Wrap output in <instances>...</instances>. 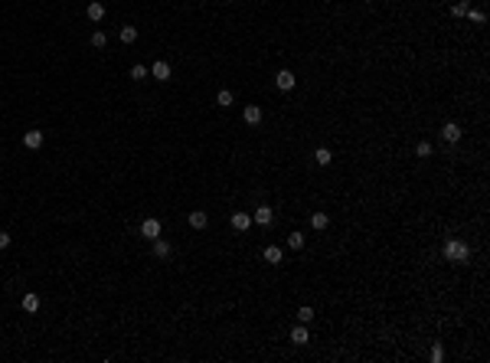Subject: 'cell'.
Masks as SVG:
<instances>
[{"label":"cell","mask_w":490,"mask_h":363,"mask_svg":"<svg viewBox=\"0 0 490 363\" xmlns=\"http://www.w3.org/2000/svg\"><path fill=\"white\" fill-rule=\"evenodd\" d=\"M441 255H444V262H458V265H464V262L471 259V245L461 242V239H448L444 249H441Z\"/></svg>","instance_id":"cell-1"},{"label":"cell","mask_w":490,"mask_h":363,"mask_svg":"<svg viewBox=\"0 0 490 363\" xmlns=\"http://www.w3.org/2000/svg\"><path fill=\"white\" fill-rule=\"evenodd\" d=\"M140 236L147 239V242H154V239L160 236V219H157V216H147V219L140 222Z\"/></svg>","instance_id":"cell-2"},{"label":"cell","mask_w":490,"mask_h":363,"mask_svg":"<svg viewBox=\"0 0 490 363\" xmlns=\"http://www.w3.org/2000/svg\"><path fill=\"white\" fill-rule=\"evenodd\" d=\"M252 222H258V226H272L275 222V210L272 206H258L255 213H252Z\"/></svg>","instance_id":"cell-3"},{"label":"cell","mask_w":490,"mask_h":363,"mask_svg":"<svg viewBox=\"0 0 490 363\" xmlns=\"http://www.w3.org/2000/svg\"><path fill=\"white\" fill-rule=\"evenodd\" d=\"M294 72H288V69H281L278 72V75H275V85H278L281 88V92H291V88H294Z\"/></svg>","instance_id":"cell-4"},{"label":"cell","mask_w":490,"mask_h":363,"mask_svg":"<svg viewBox=\"0 0 490 363\" xmlns=\"http://www.w3.org/2000/svg\"><path fill=\"white\" fill-rule=\"evenodd\" d=\"M170 63H163V59H157V63L154 66H150V75H154V79L157 82H167V79H170Z\"/></svg>","instance_id":"cell-5"},{"label":"cell","mask_w":490,"mask_h":363,"mask_svg":"<svg viewBox=\"0 0 490 363\" xmlns=\"http://www.w3.org/2000/svg\"><path fill=\"white\" fill-rule=\"evenodd\" d=\"M23 147L26 150H39V147H43V131H36V128L26 131V135H23Z\"/></svg>","instance_id":"cell-6"},{"label":"cell","mask_w":490,"mask_h":363,"mask_svg":"<svg viewBox=\"0 0 490 363\" xmlns=\"http://www.w3.org/2000/svg\"><path fill=\"white\" fill-rule=\"evenodd\" d=\"M441 138H444V141H451V144H458V141H461V125H454V121H444Z\"/></svg>","instance_id":"cell-7"},{"label":"cell","mask_w":490,"mask_h":363,"mask_svg":"<svg viewBox=\"0 0 490 363\" xmlns=\"http://www.w3.org/2000/svg\"><path fill=\"white\" fill-rule=\"evenodd\" d=\"M262 259L268 262V265H281V259H284V252H281V245H268L262 252Z\"/></svg>","instance_id":"cell-8"},{"label":"cell","mask_w":490,"mask_h":363,"mask_svg":"<svg viewBox=\"0 0 490 363\" xmlns=\"http://www.w3.org/2000/svg\"><path fill=\"white\" fill-rule=\"evenodd\" d=\"M85 13H88V20H92V23H98V20H105V3H101V0H92Z\"/></svg>","instance_id":"cell-9"},{"label":"cell","mask_w":490,"mask_h":363,"mask_svg":"<svg viewBox=\"0 0 490 363\" xmlns=\"http://www.w3.org/2000/svg\"><path fill=\"white\" fill-rule=\"evenodd\" d=\"M150 249H154V259H167V255H170V242H167V239H160V236L150 242Z\"/></svg>","instance_id":"cell-10"},{"label":"cell","mask_w":490,"mask_h":363,"mask_svg":"<svg viewBox=\"0 0 490 363\" xmlns=\"http://www.w3.org/2000/svg\"><path fill=\"white\" fill-rule=\"evenodd\" d=\"M307 340H311V334H307V324H301V327H294V331H291V344H294V347H304Z\"/></svg>","instance_id":"cell-11"},{"label":"cell","mask_w":490,"mask_h":363,"mask_svg":"<svg viewBox=\"0 0 490 363\" xmlns=\"http://www.w3.org/2000/svg\"><path fill=\"white\" fill-rule=\"evenodd\" d=\"M249 226H252V216H249V213H239V210H235V213H232V229L245 232Z\"/></svg>","instance_id":"cell-12"},{"label":"cell","mask_w":490,"mask_h":363,"mask_svg":"<svg viewBox=\"0 0 490 363\" xmlns=\"http://www.w3.org/2000/svg\"><path fill=\"white\" fill-rule=\"evenodd\" d=\"M190 226L193 229H206L210 226V216L203 213V210H193V213H190Z\"/></svg>","instance_id":"cell-13"},{"label":"cell","mask_w":490,"mask_h":363,"mask_svg":"<svg viewBox=\"0 0 490 363\" xmlns=\"http://www.w3.org/2000/svg\"><path fill=\"white\" fill-rule=\"evenodd\" d=\"M242 118H245V125H258V121H262V108H258V105H249V108L242 111Z\"/></svg>","instance_id":"cell-14"},{"label":"cell","mask_w":490,"mask_h":363,"mask_svg":"<svg viewBox=\"0 0 490 363\" xmlns=\"http://www.w3.org/2000/svg\"><path fill=\"white\" fill-rule=\"evenodd\" d=\"M23 311H26V314H36V311H39V294H23Z\"/></svg>","instance_id":"cell-15"},{"label":"cell","mask_w":490,"mask_h":363,"mask_svg":"<svg viewBox=\"0 0 490 363\" xmlns=\"http://www.w3.org/2000/svg\"><path fill=\"white\" fill-rule=\"evenodd\" d=\"M311 226H314V229L320 232V229H327V226H330V216H327V213H320V210H317V213H311Z\"/></svg>","instance_id":"cell-16"},{"label":"cell","mask_w":490,"mask_h":363,"mask_svg":"<svg viewBox=\"0 0 490 363\" xmlns=\"http://www.w3.org/2000/svg\"><path fill=\"white\" fill-rule=\"evenodd\" d=\"M232 102H235V95L229 92V88H222V92L216 95V105H219V108H229V105H232Z\"/></svg>","instance_id":"cell-17"},{"label":"cell","mask_w":490,"mask_h":363,"mask_svg":"<svg viewBox=\"0 0 490 363\" xmlns=\"http://www.w3.org/2000/svg\"><path fill=\"white\" fill-rule=\"evenodd\" d=\"M314 160H317L320 167H327V164H330V160H334V154H330V150H327V147H317V150H314Z\"/></svg>","instance_id":"cell-18"},{"label":"cell","mask_w":490,"mask_h":363,"mask_svg":"<svg viewBox=\"0 0 490 363\" xmlns=\"http://www.w3.org/2000/svg\"><path fill=\"white\" fill-rule=\"evenodd\" d=\"M118 36H121V43H134V40H138V26H121Z\"/></svg>","instance_id":"cell-19"},{"label":"cell","mask_w":490,"mask_h":363,"mask_svg":"<svg viewBox=\"0 0 490 363\" xmlns=\"http://www.w3.org/2000/svg\"><path fill=\"white\" fill-rule=\"evenodd\" d=\"M92 46H95V49L108 46V33H105V30H95V33H92Z\"/></svg>","instance_id":"cell-20"},{"label":"cell","mask_w":490,"mask_h":363,"mask_svg":"<svg viewBox=\"0 0 490 363\" xmlns=\"http://www.w3.org/2000/svg\"><path fill=\"white\" fill-rule=\"evenodd\" d=\"M147 72H150L147 66H140V63H138V66H131V79H134V82H140V79H147Z\"/></svg>","instance_id":"cell-21"},{"label":"cell","mask_w":490,"mask_h":363,"mask_svg":"<svg viewBox=\"0 0 490 363\" xmlns=\"http://www.w3.org/2000/svg\"><path fill=\"white\" fill-rule=\"evenodd\" d=\"M297 321H301V324H311L314 321V308H311V304H304V308L297 311Z\"/></svg>","instance_id":"cell-22"},{"label":"cell","mask_w":490,"mask_h":363,"mask_svg":"<svg viewBox=\"0 0 490 363\" xmlns=\"http://www.w3.org/2000/svg\"><path fill=\"white\" fill-rule=\"evenodd\" d=\"M415 154H419V157H431V144H428V141H419Z\"/></svg>","instance_id":"cell-23"},{"label":"cell","mask_w":490,"mask_h":363,"mask_svg":"<svg viewBox=\"0 0 490 363\" xmlns=\"http://www.w3.org/2000/svg\"><path fill=\"white\" fill-rule=\"evenodd\" d=\"M467 10H471V7H467L464 0H458V3H451V13H454V16H464Z\"/></svg>","instance_id":"cell-24"},{"label":"cell","mask_w":490,"mask_h":363,"mask_svg":"<svg viewBox=\"0 0 490 363\" xmlns=\"http://www.w3.org/2000/svg\"><path fill=\"white\" fill-rule=\"evenodd\" d=\"M288 245H291V249H301V245H304V236H301V232H291V236H288Z\"/></svg>","instance_id":"cell-25"},{"label":"cell","mask_w":490,"mask_h":363,"mask_svg":"<svg viewBox=\"0 0 490 363\" xmlns=\"http://www.w3.org/2000/svg\"><path fill=\"white\" fill-rule=\"evenodd\" d=\"M464 16H471V20H474V23H484V20H487V16H484V10H467Z\"/></svg>","instance_id":"cell-26"},{"label":"cell","mask_w":490,"mask_h":363,"mask_svg":"<svg viewBox=\"0 0 490 363\" xmlns=\"http://www.w3.org/2000/svg\"><path fill=\"white\" fill-rule=\"evenodd\" d=\"M441 357H444V347H441V344H435V347H431V360H441Z\"/></svg>","instance_id":"cell-27"},{"label":"cell","mask_w":490,"mask_h":363,"mask_svg":"<svg viewBox=\"0 0 490 363\" xmlns=\"http://www.w3.org/2000/svg\"><path fill=\"white\" fill-rule=\"evenodd\" d=\"M10 245V232H0V249H7Z\"/></svg>","instance_id":"cell-28"}]
</instances>
